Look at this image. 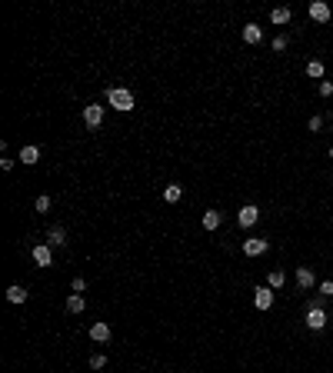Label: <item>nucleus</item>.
Masks as SVG:
<instances>
[{
	"label": "nucleus",
	"mask_w": 333,
	"mask_h": 373,
	"mask_svg": "<svg viewBox=\"0 0 333 373\" xmlns=\"http://www.w3.org/2000/svg\"><path fill=\"white\" fill-rule=\"evenodd\" d=\"M107 103H110L113 110H120V113H130L134 110V94H130L127 87H110L107 90Z\"/></svg>",
	"instance_id": "nucleus-1"
},
{
	"label": "nucleus",
	"mask_w": 333,
	"mask_h": 373,
	"mask_svg": "<svg viewBox=\"0 0 333 373\" xmlns=\"http://www.w3.org/2000/svg\"><path fill=\"white\" fill-rule=\"evenodd\" d=\"M84 123H87L90 130H97L103 123V107L100 103H90V107H84Z\"/></svg>",
	"instance_id": "nucleus-2"
},
{
	"label": "nucleus",
	"mask_w": 333,
	"mask_h": 373,
	"mask_svg": "<svg viewBox=\"0 0 333 373\" xmlns=\"http://www.w3.org/2000/svg\"><path fill=\"white\" fill-rule=\"evenodd\" d=\"M254 307L257 310H270V307H273V286H257V290H254Z\"/></svg>",
	"instance_id": "nucleus-3"
},
{
	"label": "nucleus",
	"mask_w": 333,
	"mask_h": 373,
	"mask_svg": "<svg viewBox=\"0 0 333 373\" xmlns=\"http://www.w3.org/2000/svg\"><path fill=\"white\" fill-rule=\"evenodd\" d=\"M257 220H260V206H254V203L240 206V214H237V223H240V227H254Z\"/></svg>",
	"instance_id": "nucleus-4"
},
{
	"label": "nucleus",
	"mask_w": 333,
	"mask_h": 373,
	"mask_svg": "<svg viewBox=\"0 0 333 373\" xmlns=\"http://www.w3.org/2000/svg\"><path fill=\"white\" fill-rule=\"evenodd\" d=\"M267 250H270V243H267V240H260V237L243 240V254L246 257H260V254H267Z\"/></svg>",
	"instance_id": "nucleus-5"
},
{
	"label": "nucleus",
	"mask_w": 333,
	"mask_h": 373,
	"mask_svg": "<svg viewBox=\"0 0 333 373\" xmlns=\"http://www.w3.org/2000/svg\"><path fill=\"white\" fill-rule=\"evenodd\" d=\"M307 326H310V330H323V326H326L323 307H310V310H307Z\"/></svg>",
	"instance_id": "nucleus-6"
},
{
	"label": "nucleus",
	"mask_w": 333,
	"mask_h": 373,
	"mask_svg": "<svg viewBox=\"0 0 333 373\" xmlns=\"http://www.w3.org/2000/svg\"><path fill=\"white\" fill-rule=\"evenodd\" d=\"M33 263H37V267H50V263H54V250H50L47 243H37L33 246Z\"/></svg>",
	"instance_id": "nucleus-7"
},
{
	"label": "nucleus",
	"mask_w": 333,
	"mask_h": 373,
	"mask_svg": "<svg viewBox=\"0 0 333 373\" xmlns=\"http://www.w3.org/2000/svg\"><path fill=\"white\" fill-rule=\"evenodd\" d=\"M90 340H94V343H107V340H110V323L97 320V323L90 326Z\"/></svg>",
	"instance_id": "nucleus-8"
},
{
	"label": "nucleus",
	"mask_w": 333,
	"mask_h": 373,
	"mask_svg": "<svg viewBox=\"0 0 333 373\" xmlns=\"http://www.w3.org/2000/svg\"><path fill=\"white\" fill-rule=\"evenodd\" d=\"M310 17L320 20V24H326V20H330V7H326L323 0H313V4H310Z\"/></svg>",
	"instance_id": "nucleus-9"
},
{
	"label": "nucleus",
	"mask_w": 333,
	"mask_h": 373,
	"mask_svg": "<svg viewBox=\"0 0 333 373\" xmlns=\"http://www.w3.org/2000/svg\"><path fill=\"white\" fill-rule=\"evenodd\" d=\"M243 40H246V44H260V40H263V27L260 24H243Z\"/></svg>",
	"instance_id": "nucleus-10"
},
{
	"label": "nucleus",
	"mask_w": 333,
	"mask_h": 373,
	"mask_svg": "<svg viewBox=\"0 0 333 373\" xmlns=\"http://www.w3.org/2000/svg\"><path fill=\"white\" fill-rule=\"evenodd\" d=\"M200 223H203V230H217V227L223 223V214H220V210H206Z\"/></svg>",
	"instance_id": "nucleus-11"
},
{
	"label": "nucleus",
	"mask_w": 333,
	"mask_h": 373,
	"mask_svg": "<svg viewBox=\"0 0 333 373\" xmlns=\"http://www.w3.org/2000/svg\"><path fill=\"white\" fill-rule=\"evenodd\" d=\"M297 286H300V290H310V286H313V270H310V267H297Z\"/></svg>",
	"instance_id": "nucleus-12"
},
{
	"label": "nucleus",
	"mask_w": 333,
	"mask_h": 373,
	"mask_svg": "<svg viewBox=\"0 0 333 373\" xmlns=\"http://www.w3.org/2000/svg\"><path fill=\"white\" fill-rule=\"evenodd\" d=\"M64 243H67V230H64V227H50L47 246H64Z\"/></svg>",
	"instance_id": "nucleus-13"
},
{
	"label": "nucleus",
	"mask_w": 333,
	"mask_h": 373,
	"mask_svg": "<svg viewBox=\"0 0 333 373\" xmlns=\"http://www.w3.org/2000/svg\"><path fill=\"white\" fill-rule=\"evenodd\" d=\"M180 197H183L180 183H166V187H163V200H166V203H180Z\"/></svg>",
	"instance_id": "nucleus-14"
},
{
	"label": "nucleus",
	"mask_w": 333,
	"mask_h": 373,
	"mask_svg": "<svg viewBox=\"0 0 333 373\" xmlns=\"http://www.w3.org/2000/svg\"><path fill=\"white\" fill-rule=\"evenodd\" d=\"M37 160H40V150H37V147H33V143H30V147H24V150H20V163H27V167H33Z\"/></svg>",
	"instance_id": "nucleus-15"
},
{
	"label": "nucleus",
	"mask_w": 333,
	"mask_h": 373,
	"mask_svg": "<svg viewBox=\"0 0 333 373\" xmlns=\"http://www.w3.org/2000/svg\"><path fill=\"white\" fill-rule=\"evenodd\" d=\"M7 300L10 303H27V290H24V286H7Z\"/></svg>",
	"instance_id": "nucleus-16"
},
{
	"label": "nucleus",
	"mask_w": 333,
	"mask_h": 373,
	"mask_svg": "<svg viewBox=\"0 0 333 373\" xmlns=\"http://www.w3.org/2000/svg\"><path fill=\"white\" fill-rule=\"evenodd\" d=\"M84 307H87V300H84L80 294H70V297H67V310H70V313H84Z\"/></svg>",
	"instance_id": "nucleus-17"
},
{
	"label": "nucleus",
	"mask_w": 333,
	"mask_h": 373,
	"mask_svg": "<svg viewBox=\"0 0 333 373\" xmlns=\"http://www.w3.org/2000/svg\"><path fill=\"white\" fill-rule=\"evenodd\" d=\"M270 20H273V24H290V7H277L270 14Z\"/></svg>",
	"instance_id": "nucleus-18"
},
{
	"label": "nucleus",
	"mask_w": 333,
	"mask_h": 373,
	"mask_svg": "<svg viewBox=\"0 0 333 373\" xmlns=\"http://www.w3.org/2000/svg\"><path fill=\"white\" fill-rule=\"evenodd\" d=\"M33 210H37V214H47V210H50V197H47V193H40V197L33 200Z\"/></svg>",
	"instance_id": "nucleus-19"
},
{
	"label": "nucleus",
	"mask_w": 333,
	"mask_h": 373,
	"mask_svg": "<svg viewBox=\"0 0 333 373\" xmlns=\"http://www.w3.org/2000/svg\"><path fill=\"white\" fill-rule=\"evenodd\" d=\"M307 77H323V64H320V60H310V64H307Z\"/></svg>",
	"instance_id": "nucleus-20"
},
{
	"label": "nucleus",
	"mask_w": 333,
	"mask_h": 373,
	"mask_svg": "<svg viewBox=\"0 0 333 373\" xmlns=\"http://www.w3.org/2000/svg\"><path fill=\"white\" fill-rule=\"evenodd\" d=\"M103 366H107V357H103V353H94V357H90V370H103Z\"/></svg>",
	"instance_id": "nucleus-21"
},
{
	"label": "nucleus",
	"mask_w": 333,
	"mask_h": 373,
	"mask_svg": "<svg viewBox=\"0 0 333 373\" xmlns=\"http://www.w3.org/2000/svg\"><path fill=\"white\" fill-rule=\"evenodd\" d=\"M283 273H280V270H273V273H270V286H273V290H280V286H283Z\"/></svg>",
	"instance_id": "nucleus-22"
},
{
	"label": "nucleus",
	"mask_w": 333,
	"mask_h": 373,
	"mask_svg": "<svg viewBox=\"0 0 333 373\" xmlns=\"http://www.w3.org/2000/svg\"><path fill=\"white\" fill-rule=\"evenodd\" d=\"M87 290V280L84 277H73V294H84Z\"/></svg>",
	"instance_id": "nucleus-23"
},
{
	"label": "nucleus",
	"mask_w": 333,
	"mask_h": 373,
	"mask_svg": "<svg viewBox=\"0 0 333 373\" xmlns=\"http://www.w3.org/2000/svg\"><path fill=\"white\" fill-rule=\"evenodd\" d=\"M320 294H323V297H333V280H323V283H320Z\"/></svg>",
	"instance_id": "nucleus-24"
},
{
	"label": "nucleus",
	"mask_w": 333,
	"mask_h": 373,
	"mask_svg": "<svg viewBox=\"0 0 333 373\" xmlns=\"http://www.w3.org/2000/svg\"><path fill=\"white\" fill-rule=\"evenodd\" d=\"M307 127H310V130H313V134H317V130H320V127H323V120H320V117H310V123H307Z\"/></svg>",
	"instance_id": "nucleus-25"
},
{
	"label": "nucleus",
	"mask_w": 333,
	"mask_h": 373,
	"mask_svg": "<svg viewBox=\"0 0 333 373\" xmlns=\"http://www.w3.org/2000/svg\"><path fill=\"white\" fill-rule=\"evenodd\" d=\"M320 94H323V97L333 94V84H330V80H323V84H320Z\"/></svg>",
	"instance_id": "nucleus-26"
},
{
	"label": "nucleus",
	"mask_w": 333,
	"mask_h": 373,
	"mask_svg": "<svg viewBox=\"0 0 333 373\" xmlns=\"http://www.w3.org/2000/svg\"><path fill=\"white\" fill-rule=\"evenodd\" d=\"M273 50H286V37H277V40H273Z\"/></svg>",
	"instance_id": "nucleus-27"
},
{
	"label": "nucleus",
	"mask_w": 333,
	"mask_h": 373,
	"mask_svg": "<svg viewBox=\"0 0 333 373\" xmlns=\"http://www.w3.org/2000/svg\"><path fill=\"white\" fill-rule=\"evenodd\" d=\"M330 160H333V147H330Z\"/></svg>",
	"instance_id": "nucleus-28"
}]
</instances>
